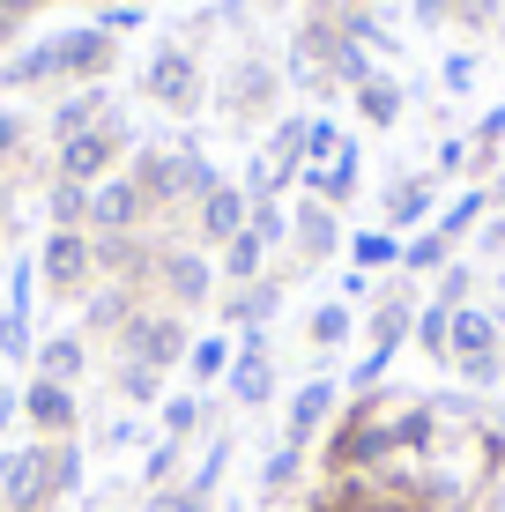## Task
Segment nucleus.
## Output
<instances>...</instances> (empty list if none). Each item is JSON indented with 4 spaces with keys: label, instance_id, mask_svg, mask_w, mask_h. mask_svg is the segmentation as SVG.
Here are the masks:
<instances>
[{
    "label": "nucleus",
    "instance_id": "1a4fd4ad",
    "mask_svg": "<svg viewBox=\"0 0 505 512\" xmlns=\"http://www.w3.org/2000/svg\"><path fill=\"white\" fill-rule=\"evenodd\" d=\"M15 409H23V423L45 438V446H60V438H75V431H82V401H75V386L30 379L23 394H15Z\"/></svg>",
    "mask_w": 505,
    "mask_h": 512
},
{
    "label": "nucleus",
    "instance_id": "cd10ccee",
    "mask_svg": "<svg viewBox=\"0 0 505 512\" xmlns=\"http://www.w3.org/2000/svg\"><path fill=\"white\" fill-rule=\"evenodd\" d=\"M127 312H134V282H104V290H90V334H119L127 327Z\"/></svg>",
    "mask_w": 505,
    "mask_h": 512
},
{
    "label": "nucleus",
    "instance_id": "39448f33",
    "mask_svg": "<svg viewBox=\"0 0 505 512\" xmlns=\"http://www.w3.org/2000/svg\"><path fill=\"white\" fill-rule=\"evenodd\" d=\"M38 282H45V297H60V305L90 297L97 290V238L90 231H45V245H38Z\"/></svg>",
    "mask_w": 505,
    "mask_h": 512
},
{
    "label": "nucleus",
    "instance_id": "dca6fc26",
    "mask_svg": "<svg viewBox=\"0 0 505 512\" xmlns=\"http://www.w3.org/2000/svg\"><path fill=\"white\" fill-rule=\"evenodd\" d=\"M290 245H298L305 268L335 260V253H342V223H335V208H327V201H305L298 216H290Z\"/></svg>",
    "mask_w": 505,
    "mask_h": 512
},
{
    "label": "nucleus",
    "instance_id": "4c0bfd02",
    "mask_svg": "<svg viewBox=\"0 0 505 512\" xmlns=\"http://www.w3.org/2000/svg\"><path fill=\"white\" fill-rule=\"evenodd\" d=\"M208 423V401L201 394H164V438H194Z\"/></svg>",
    "mask_w": 505,
    "mask_h": 512
},
{
    "label": "nucleus",
    "instance_id": "0eeeda50",
    "mask_svg": "<svg viewBox=\"0 0 505 512\" xmlns=\"http://www.w3.org/2000/svg\"><path fill=\"white\" fill-rule=\"evenodd\" d=\"M60 490H52V446L30 438V446L0 453V512H52Z\"/></svg>",
    "mask_w": 505,
    "mask_h": 512
},
{
    "label": "nucleus",
    "instance_id": "e433bc0d",
    "mask_svg": "<svg viewBox=\"0 0 505 512\" xmlns=\"http://www.w3.org/2000/svg\"><path fill=\"white\" fill-rule=\"evenodd\" d=\"M179 461H186V438H156V446L142 453V490H171Z\"/></svg>",
    "mask_w": 505,
    "mask_h": 512
},
{
    "label": "nucleus",
    "instance_id": "473e14b6",
    "mask_svg": "<svg viewBox=\"0 0 505 512\" xmlns=\"http://www.w3.org/2000/svg\"><path fill=\"white\" fill-rule=\"evenodd\" d=\"M446 334H454V312H446V305H416V327H409V342L424 349L431 364H446Z\"/></svg>",
    "mask_w": 505,
    "mask_h": 512
},
{
    "label": "nucleus",
    "instance_id": "9d476101",
    "mask_svg": "<svg viewBox=\"0 0 505 512\" xmlns=\"http://www.w3.org/2000/svg\"><path fill=\"white\" fill-rule=\"evenodd\" d=\"M246 216H253V201H246V186H231V179H216L194 201V245L201 253H223L238 231H246Z\"/></svg>",
    "mask_w": 505,
    "mask_h": 512
},
{
    "label": "nucleus",
    "instance_id": "b1692460",
    "mask_svg": "<svg viewBox=\"0 0 505 512\" xmlns=\"http://www.w3.org/2000/svg\"><path fill=\"white\" fill-rule=\"evenodd\" d=\"M0 82H8V90H38V82H60V52H52V38H38L30 52H15V60H0Z\"/></svg>",
    "mask_w": 505,
    "mask_h": 512
},
{
    "label": "nucleus",
    "instance_id": "f257e3e1",
    "mask_svg": "<svg viewBox=\"0 0 505 512\" xmlns=\"http://www.w3.org/2000/svg\"><path fill=\"white\" fill-rule=\"evenodd\" d=\"M387 461H394V431H387V416H379L372 401H350L342 423H327V446H320L327 483H342V475H379Z\"/></svg>",
    "mask_w": 505,
    "mask_h": 512
},
{
    "label": "nucleus",
    "instance_id": "393cba45",
    "mask_svg": "<svg viewBox=\"0 0 505 512\" xmlns=\"http://www.w3.org/2000/svg\"><path fill=\"white\" fill-rule=\"evenodd\" d=\"M45 223H52V231H90V186L52 179L45 186Z\"/></svg>",
    "mask_w": 505,
    "mask_h": 512
},
{
    "label": "nucleus",
    "instance_id": "4468645a",
    "mask_svg": "<svg viewBox=\"0 0 505 512\" xmlns=\"http://www.w3.org/2000/svg\"><path fill=\"white\" fill-rule=\"evenodd\" d=\"M342 409V386L335 379H305L298 394H290V409H283V446H312V438L335 423Z\"/></svg>",
    "mask_w": 505,
    "mask_h": 512
},
{
    "label": "nucleus",
    "instance_id": "72a5a7b5",
    "mask_svg": "<svg viewBox=\"0 0 505 512\" xmlns=\"http://www.w3.org/2000/svg\"><path fill=\"white\" fill-rule=\"evenodd\" d=\"M231 357H238V342H231V334H201V342L186 349V364H194V386L223 379V372H231Z\"/></svg>",
    "mask_w": 505,
    "mask_h": 512
},
{
    "label": "nucleus",
    "instance_id": "7ed1b4c3",
    "mask_svg": "<svg viewBox=\"0 0 505 512\" xmlns=\"http://www.w3.org/2000/svg\"><path fill=\"white\" fill-rule=\"evenodd\" d=\"M112 342H119V364H142V372H179L186 349H194V334H186L179 312H164V305H134V312H127V327H119Z\"/></svg>",
    "mask_w": 505,
    "mask_h": 512
},
{
    "label": "nucleus",
    "instance_id": "a211bd4d",
    "mask_svg": "<svg viewBox=\"0 0 505 512\" xmlns=\"http://www.w3.org/2000/svg\"><path fill=\"white\" fill-rule=\"evenodd\" d=\"M298 186H305V201H327V208L350 201V193H357V141H342L327 164H305V171H298Z\"/></svg>",
    "mask_w": 505,
    "mask_h": 512
},
{
    "label": "nucleus",
    "instance_id": "de8ad7c7",
    "mask_svg": "<svg viewBox=\"0 0 505 512\" xmlns=\"http://www.w3.org/2000/svg\"><path fill=\"white\" fill-rule=\"evenodd\" d=\"M134 438H142V423H134V416H119L112 431H104V446H134Z\"/></svg>",
    "mask_w": 505,
    "mask_h": 512
},
{
    "label": "nucleus",
    "instance_id": "5701e85b",
    "mask_svg": "<svg viewBox=\"0 0 505 512\" xmlns=\"http://www.w3.org/2000/svg\"><path fill=\"white\" fill-rule=\"evenodd\" d=\"M268 275V245H260L253 231H238L231 245H223V260H216V282H231V290H246V282Z\"/></svg>",
    "mask_w": 505,
    "mask_h": 512
},
{
    "label": "nucleus",
    "instance_id": "603ef678",
    "mask_svg": "<svg viewBox=\"0 0 505 512\" xmlns=\"http://www.w3.org/2000/svg\"><path fill=\"white\" fill-rule=\"evenodd\" d=\"M8 416H15V386H8V372H0V431H8Z\"/></svg>",
    "mask_w": 505,
    "mask_h": 512
},
{
    "label": "nucleus",
    "instance_id": "09e8293b",
    "mask_svg": "<svg viewBox=\"0 0 505 512\" xmlns=\"http://www.w3.org/2000/svg\"><path fill=\"white\" fill-rule=\"evenodd\" d=\"M357 297H372V275L350 268V275H342V305H357Z\"/></svg>",
    "mask_w": 505,
    "mask_h": 512
},
{
    "label": "nucleus",
    "instance_id": "ea45409f",
    "mask_svg": "<svg viewBox=\"0 0 505 512\" xmlns=\"http://www.w3.org/2000/svg\"><path fill=\"white\" fill-rule=\"evenodd\" d=\"M476 268L468 260H446V275H439V290H431V305H446V312H461V305H476Z\"/></svg>",
    "mask_w": 505,
    "mask_h": 512
},
{
    "label": "nucleus",
    "instance_id": "20e7f679",
    "mask_svg": "<svg viewBox=\"0 0 505 512\" xmlns=\"http://www.w3.org/2000/svg\"><path fill=\"white\" fill-rule=\"evenodd\" d=\"M142 282L156 290V305H164V312H179V320H186V312H201L208 297H216V260H208L201 245H164V253L149 260Z\"/></svg>",
    "mask_w": 505,
    "mask_h": 512
},
{
    "label": "nucleus",
    "instance_id": "6ab92c4d",
    "mask_svg": "<svg viewBox=\"0 0 505 512\" xmlns=\"http://www.w3.org/2000/svg\"><path fill=\"white\" fill-rule=\"evenodd\" d=\"M268 104H275V75L260 60H238L231 67V97H223V112L238 119V127H253V119H268Z\"/></svg>",
    "mask_w": 505,
    "mask_h": 512
},
{
    "label": "nucleus",
    "instance_id": "a19ab883",
    "mask_svg": "<svg viewBox=\"0 0 505 512\" xmlns=\"http://www.w3.org/2000/svg\"><path fill=\"white\" fill-rule=\"evenodd\" d=\"M246 231H253L260 245H268V253H275V245H290V216H283V201H253Z\"/></svg>",
    "mask_w": 505,
    "mask_h": 512
},
{
    "label": "nucleus",
    "instance_id": "c85d7f7f",
    "mask_svg": "<svg viewBox=\"0 0 505 512\" xmlns=\"http://www.w3.org/2000/svg\"><path fill=\"white\" fill-rule=\"evenodd\" d=\"M350 334H357V305H342V297H335V305H312V320H305L312 349H342Z\"/></svg>",
    "mask_w": 505,
    "mask_h": 512
},
{
    "label": "nucleus",
    "instance_id": "412c9836",
    "mask_svg": "<svg viewBox=\"0 0 505 512\" xmlns=\"http://www.w3.org/2000/svg\"><path fill=\"white\" fill-rule=\"evenodd\" d=\"M275 305H283V275H260V282H246V290H231L223 320H231L238 334H253V327H268V320H275Z\"/></svg>",
    "mask_w": 505,
    "mask_h": 512
},
{
    "label": "nucleus",
    "instance_id": "864d4df0",
    "mask_svg": "<svg viewBox=\"0 0 505 512\" xmlns=\"http://www.w3.org/2000/svg\"><path fill=\"white\" fill-rule=\"evenodd\" d=\"M491 512H505V498H498V505H491Z\"/></svg>",
    "mask_w": 505,
    "mask_h": 512
},
{
    "label": "nucleus",
    "instance_id": "3c124183",
    "mask_svg": "<svg viewBox=\"0 0 505 512\" xmlns=\"http://www.w3.org/2000/svg\"><path fill=\"white\" fill-rule=\"evenodd\" d=\"M30 8H45V0H0V23H23Z\"/></svg>",
    "mask_w": 505,
    "mask_h": 512
},
{
    "label": "nucleus",
    "instance_id": "f704fd0d",
    "mask_svg": "<svg viewBox=\"0 0 505 512\" xmlns=\"http://www.w3.org/2000/svg\"><path fill=\"white\" fill-rule=\"evenodd\" d=\"M38 357V334H30V312L0 305V364H30Z\"/></svg>",
    "mask_w": 505,
    "mask_h": 512
},
{
    "label": "nucleus",
    "instance_id": "49530a36",
    "mask_svg": "<svg viewBox=\"0 0 505 512\" xmlns=\"http://www.w3.org/2000/svg\"><path fill=\"white\" fill-rule=\"evenodd\" d=\"M468 82H476V60L454 52V60H446V90H468Z\"/></svg>",
    "mask_w": 505,
    "mask_h": 512
},
{
    "label": "nucleus",
    "instance_id": "a878e982",
    "mask_svg": "<svg viewBox=\"0 0 505 512\" xmlns=\"http://www.w3.org/2000/svg\"><path fill=\"white\" fill-rule=\"evenodd\" d=\"M357 119H364V127H379V134H387L394 119H402V82H394V75H372V82H357Z\"/></svg>",
    "mask_w": 505,
    "mask_h": 512
},
{
    "label": "nucleus",
    "instance_id": "f03ea898",
    "mask_svg": "<svg viewBox=\"0 0 505 512\" xmlns=\"http://www.w3.org/2000/svg\"><path fill=\"white\" fill-rule=\"evenodd\" d=\"M127 179L142 186L149 216H164V208H194L201 193L216 186V164H208V156H194V149H142Z\"/></svg>",
    "mask_w": 505,
    "mask_h": 512
},
{
    "label": "nucleus",
    "instance_id": "58836bf2",
    "mask_svg": "<svg viewBox=\"0 0 505 512\" xmlns=\"http://www.w3.org/2000/svg\"><path fill=\"white\" fill-rule=\"evenodd\" d=\"M223 468H231V438H208V453L194 461V475H186V490H194V498H216Z\"/></svg>",
    "mask_w": 505,
    "mask_h": 512
},
{
    "label": "nucleus",
    "instance_id": "f3484780",
    "mask_svg": "<svg viewBox=\"0 0 505 512\" xmlns=\"http://www.w3.org/2000/svg\"><path fill=\"white\" fill-rule=\"evenodd\" d=\"M82 372H90V342H82L75 327H67V334H45L38 357H30V379H52V386H75Z\"/></svg>",
    "mask_w": 505,
    "mask_h": 512
},
{
    "label": "nucleus",
    "instance_id": "8fccbe9b",
    "mask_svg": "<svg viewBox=\"0 0 505 512\" xmlns=\"http://www.w3.org/2000/svg\"><path fill=\"white\" fill-rule=\"evenodd\" d=\"M483 193H491V216H505V164L491 171V179H483Z\"/></svg>",
    "mask_w": 505,
    "mask_h": 512
},
{
    "label": "nucleus",
    "instance_id": "6e6552de",
    "mask_svg": "<svg viewBox=\"0 0 505 512\" xmlns=\"http://www.w3.org/2000/svg\"><path fill=\"white\" fill-rule=\"evenodd\" d=\"M142 90L164 104V112H201V97H208V75H201V60H194V45H156L149 52V67H142Z\"/></svg>",
    "mask_w": 505,
    "mask_h": 512
},
{
    "label": "nucleus",
    "instance_id": "c756f323",
    "mask_svg": "<svg viewBox=\"0 0 505 512\" xmlns=\"http://www.w3.org/2000/svg\"><path fill=\"white\" fill-rule=\"evenodd\" d=\"M350 268H357V275L402 268V238H394V231H357V238H350Z\"/></svg>",
    "mask_w": 505,
    "mask_h": 512
},
{
    "label": "nucleus",
    "instance_id": "79ce46f5",
    "mask_svg": "<svg viewBox=\"0 0 505 512\" xmlns=\"http://www.w3.org/2000/svg\"><path fill=\"white\" fill-rule=\"evenodd\" d=\"M142 512H208V498H194L186 483H171V490H149Z\"/></svg>",
    "mask_w": 505,
    "mask_h": 512
},
{
    "label": "nucleus",
    "instance_id": "423d86ee",
    "mask_svg": "<svg viewBox=\"0 0 505 512\" xmlns=\"http://www.w3.org/2000/svg\"><path fill=\"white\" fill-rule=\"evenodd\" d=\"M127 119L119 112H104L90 134H75V141H60V156H52V179H75V186H104L119 171V156H127Z\"/></svg>",
    "mask_w": 505,
    "mask_h": 512
},
{
    "label": "nucleus",
    "instance_id": "ddd939ff",
    "mask_svg": "<svg viewBox=\"0 0 505 512\" xmlns=\"http://www.w3.org/2000/svg\"><path fill=\"white\" fill-rule=\"evenodd\" d=\"M52 52H60V82H82V90H90V82H104V75H112V60H119V45L104 38L97 23H90V30H60V38H52Z\"/></svg>",
    "mask_w": 505,
    "mask_h": 512
},
{
    "label": "nucleus",
    "instance_id": "37998d69",
    "mask_svg": "<svg viewBox=\"0 0 505 512\" xmlns=\"http://www.w3.org/2000/svg\"><path fill=\"white\" fill-rule=\"evenodd\" d=\"M97 30H142V0H119V8H104Z\"/></svg>",
    "mask_w": 505,
    "mask_h": 512
},
{
    "label": "nucleus",
    "instance_id": "aec40b11",
    "mask_svg": "<svg viewBox=\"0 0 505 512\" xmlns=\"http://www.w3.org/2000/svg\"><path fill=\"white\" fill-rule=\"evenodd\" d=\"M104 112H112V90H104V82H90V90H67L60 104H52V141H75V134H90Z\"/></svg>",
    "mask_w": 505,
    "mask_h": 512
},
{
    "label": "nucleus",
    "instance_id": "2eb2a0df",
    "mask_svg": "<svg viewBox=\"0 0 505 512\" xmlns=\"http://www.w3.org/2000/svg\"><path fill=\"white\" fill-rule=\"evenodd\" d=\"M431 201H439V193H431V179H424V171H409V179H394V186H387L379 216H387V231H394V238H416V231L431 223Z\"/></svg>",
    "mask_w": 505,
    "mask_h": 512
},
{
    "label": "nucleus",
    "instance_id": "2f4dec72",
    "mask_svg": "<svg viewBox=\"0 0 505 512\" xmlns=\"http://www.w3.org/2000/svg\"><path fill=\"white\" fill-rule=\"evenodd\" d=\"M305 475V446H275L268 461H260V498H283V490H298Z\"/></svg>",
    "mask_w": 505,
    "mask_h": 512
},
{
    "label": "nucleus",
    "instance_id": "7c9ffc66",
    "mask_svg": "<svg viewBox=\"0 0 505 512\" xmlns=\"http://www.w3.org/2000/svg\"><path fill=\"white\" fill-rule=\"evenodd\" d=\"M446 260H454V245H446L439 231L402 238V275H446Z\"/></svg>",
    "mask_w": 505,
    "mask_h": 512
},
{
    "label": "nucleus",
    "instance_id": "4be33fe9",
    "mask_svg": "<svg viewBox=\"0 0 505 512\" xmlns=\"http://www.w3.org/2000/svg\"><path fill=\"white\" fill-rule=\"evenodd\" d=\"M394 431V453H431L439 446V401H409L402 416H387Z\"/></svg>",
    "mask_w": 505,
    "mask_h": 512
},
{
    "label": "nucleus",
    "instance_id": "c9c22d12",
    "mask_svg": "<svg viewBox=\"0 0 505 512\" xmlns=\"http://www.w3.org/2000/svg\"><path fill=\"white\" fill-rule=\"evenodd\" d=\"M112 386H119L127 409H156V401H164V372H142V364H119Z\"/></svg>",
    "mask_w": 505,
    "mask_h": 512
},
{
    "label": "nucleus",
    "instance_id": "f8f14e48",
    "mask_svg": "<svg viewBox=\"0 0 505 512\" xmlns=\"http://www.w3.org/2000/svg\"><path fill=\"white\" fill-rule=\"evenodd\" d=\"M223 386H231V401H238V409H268V401H275V357H268V327L238 334V357H231V372H223Z\"/></svg>",
    "mask_w": 505,
    "mask_h": 512
},
{
    "label": "nucleus",
    "instance_id": "a18cd8bd",
    "mask_svg": "<svg viewBox=\"0 0 505 512\" xmlns=\"http://www.w3.org/2000/svg\"><path fill=\"white\" fill-rule=\"evenodd\" d=\"M476 253H483V260H505V216H491V223H483Z\"/></svg>",
    "mask_w": 505,
    "mask_h": 512
},
{
    "label": "nucleus",
    "instance_id": "c03bdc74",
    "mask_svg": "<svg viewBox=\"0 0 505 512\" xmlns=\"http://www.w3.org/2000/svg\"><path fill=\"white\" fill-rule=\"evenodd\" d=\"M15 149H23V119H15V112H0V171L15 164Z\"/></svg>",
    "mask_w": 505,
    "mask_h": 512
},
{
    "label": "nucleus",
    "instance_id": "9b49d317",
    "mask_svg": "<svg viewBox=\"0 0 505 512\" xmlns=\"http://www.w3.org/2000/svg\"><path fill=\"white\" fill-rule=\"evenodd\" d=\"M149 223V201L127 171H112L104 186H90V238H134Z\"/></svg>",
    "mask_w": 505,
    "mask_h": 512
},
{
    "label": "nucleus",
    "instance_id": "bb28decb",
    "mask_svg": "<svg viewBox=\"0 0 505 512\" xmlns=\"http://www.w3.org/2000/svg\"><path fill=\"white\" fill-rule=\"evenodd\" d=\"M483 208H491V193H483V186H468V193H454V201H446V216L431 223V231H439L446 245H461V238H476Z\"/></svg>",
    "mask_w": 505,
    "mask_h": 512
}]
</instances>
